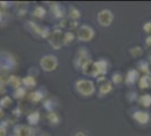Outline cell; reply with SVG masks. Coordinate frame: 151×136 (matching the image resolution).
<instances>
[{
  "instance_id": "obj_1",
  "label": "cell",
  "mask_w": 151,
  "mask_h": 136,
  "mask_svg": "<svg viewBox=\"0 0 151 136\" xmlns=\"http://www.w3.org/2000/svg\"><path fill=\"white\" fill-rule=\"evenodd\" d=\"M75 86H76V91L79 94H81L82 97H90V95L94 94L95 91H96L94 82L90 81V79H85V78L76 81Z\"/></svg>"
},
{
  "instance_id": "obj_2",
  "label": "cell",
  "mask_w": 151,
  "mask_h": 136,
  "mask_svg": "<svg viewBox=\"0 0 151 136\" xmlns=\"http://www.w3.org/2000/svg\"><path fill=\"white\" fill-rule=\"evenodd\" d=\"M59 60L53 55H45L40 60V66L44 71H53L57 69Z\"/></svg>"
},
{
  "instance_id": "obj_3",
  "label": "cell",
  "mask_w": 151,
  "mask_h": 136,
  "mask_svg": "<svg viewBox=\"0 0 151 136\" xmlns=\"http://www.w3.org/2000/svg\"><path fill=\"white\" fill-rule=\"evenodd\" d=\"M95 31L91 26L88 25H81L78 28V33H77V38L81 42H89L94 39Z\"/></svg>"
},
{
  "instance_id": "obj_4",
  "label": "cell",
  "mask_w": 151,
  "mask_h": 136,
  "mask_svg": "<svg viewBox=\"0 0 151 136\" xmlns=\"http://www.w3.org/2000/svg\"><path fill=\"white\" fill-rule=\"evenodd\" d=\"M113 20L114 15L109 9H103L97 14V20H98V24L101 26H104V27L109 26L113 23Z\"/></svg>"
},
{
  "instance_id": "obj_5",
  "label": "cell",
  "mask_w": 151,
  "mask_h": 136,
  "mask_svg": "<svg viewBox=\"0 0 151 136\" xmlns=\"http://www.w3.org/2000/svg\"><path fill=\"white\" fill-rule=\"evenodd\" d=\"M81 69L83 75L89 76V77H95V76L98 75L96 64H95V61H93V60H88V61L83 63V65L81 66Z\"/></svg>"
},
{
  "instance_id": "obj_6",
  "label": "cell",
  "mask_w": 151,
  "mask_h": 136,
  "mask_svg": "<svg viewBox=\"0 0 151 136\" xmlns=\"http://www.w3.org/2000/svg\"><path fill=\"white\" fill-rule=\"evenodd\" d=\"M50 44L52 45V48H54L55 50L60 49L63 44V34L61 31H55L51 35L50 39Z\"/></svg>"
},
{
  "instance_id": "obj_7",
  "label": "cell",
  "mask_w": 151,
  "mask_h": 136,
  "mask_svg": "<svg viewBox=\"0 0 151 136\" xmlns=\"http://www.w3.org/2000/svg\"><path fill=\"white\" fill-rule=\"evenodd\" d=\"M133 118L141 125H145L150 120V115L147 111H135L133 113Z\"/></svg>"
},
{
  "instance_id": "obj_8",
  "label": "cell",
  "mask_w": 151,
  "mask_h": 136,
  "mask_svg": "<svg viewBox=\"0 0 151 136\" xmlns=\"http://www.w3.org/2000/svg\"><path fill=\"white\" fill-rule=\"evenodd\" d=\"M32 130L29 127H27L25 125H18L15 128V134L16 136H31Z\"/></svg>"
},
{
  "instance_id": "obj_9",
  "label": "cell",
  "mask_w": 151,
  "mask_h": 136,
  "mask_svg": "<svg viewBox=\"0 0 151 136\" xmlns=\"http://www.w3.org/2000/svg\"><path fill=\"white\" fill-rule=\"evenodd\" d=\"M96 67H97V71H98V75H104L107 73V63L106 60H98V61H95Z\"/></svg>"
},
{
  "instance_id": "obj_10",
  "label": "cell",
  "mask_w": 151,
  "mask_h": 136,
  "mask_svg": "<svg viewBox=\"0 0 151 136\" xmlns=\"http://www.w3.org/2000/svg\"><path fill=\"white\" fill-rule=\"evenodd\" d=\"M138 77H139L138 71H135V69L130 71L129 73H127V76H126V78H125L126 84H133V83L137 81V78Z\"/></svg>"
},
{
  "instance_id": "obj_11",
  "label": "cell",
  "mask_w": 151,
  "mask_h": 136,
  "mask_svg": "<svg viewBox=\"0 0 151 136\" xmlns=\"http://www.w3.org/2000/svg\"><path fill=\"white\" fill-rule=\"evenodd\" d=\"M112 83L111 82H108V81H105L103 84L99 86V92H101V94H107V93H109L111 91H112Z\"/></svg>"
},
{
  "instance_id": "obj_12",
  "label": "cell",
  "mask_w": 151,
  "mask_h": 136,
  "mask_svg": "<svg viewBox=\"0 0 151 136\" xmlns=\"http://www.w3.org/2000/svg\"><path fill=\"white\" fill-rule=\"evenodd\" d=\"M140 103L142 104L143 107L145 108H148V107H150L151 104V95L150 94H143V95H141L140 97Z\"/></svg>"
},
{
  "instance_id": "obj_13",
  "label": "cell",
  "mask_w": 151,
  "mask_h": 136,
  "mask_svg": "<svg viewBox=\"0 0 151 136\" xmlns=\"http://www.w3.org/2000/svg\"><path fill=\"white\" fill-rule=\"evenodd\" d=\"M151 85V79L149 76H142L140 78V89H147Z\"/></svg>"
},
{
  "instance_id": "obj_14",
  "label": "cell",
  "mask_w": 151,
  "mask_h": 136,
  "mask_svg": "<svg viewBox=\"0 0 151 136\" xmlns=\"http://www.w3.org/2000/svg\"><path fill=\"white\" fill-rule=\"evenodd\" d=\"M73 39H75V35L71 32L65 33V34L63 35V44H71Z\"/></svg>"
},
{
  "instance_id": "obj_15",
  "label": "cell",
  "mask_w": 151,
  "mask_h": 136,
  "mask_svg": "<svg viewBox=\"0 0 151 136\" xmlns=\"http://www.w3.org/2000/svg\"><path fill=\"white\" fill-rule=\"evenodd\" d=\"M34 15L38 17V18H42V17H44L45 16V9L43 7L41 6H37L35 9H34Z\"/></svg>"
},
{
  "instance_id": "obj_16",
  "label": "cell",
  "mask_w": 151,
  "mask_h": 136,
  "mask_svg": "<svg viewBox=\"0 0 151 136\" xmlns=\"http://www.w3.org/2000/svg\"><path fill=\"white\" fill-rule=\"evenodd\" d=\"M38 119H40V115L38 112H33L28 116V121L31 124H37Z\"/></svg>"
},
{
  "instance_id": "obj_17",
  "label": "cell",
  "mask_w": 151,
  "mask_h": 136,
  "mask_svg": "<svg viewBox=\"0 0 151 136\" xmlns=\"http://www.w3.org/2000/svg\"><path fill=\"white\" fill-rule=\"evenodd\" d=\"M23 82H24V84H26L28 87H32V86H34L35 85V79L34 77H32V76H27L23 79Z\"/></svg>"
},
{
  "instance_id": "obj_18",
  "label": "cell",
  "mask_w": 151,
  "mask_h": 136,
  "mask_svg": "<svg viewBox=\"0 0 151 136\" xmlns=\"http://www.w3.org/2000/svg\"><path fill=\"white\" fill-rule=\"evenodd\" d=\"M142 52H143V50H142L140 47H134V48L131 49V55H132L133 57H139V56H141Z\"/></svg>"
},
{
  "instance_id": "obj_19",
  "label": "cell",
  "mask_w": 151,
  "mask_h": 136,
  "mask_svg": "<svg viewBox=\"0 0 151 136\" xmlns=\"http://www.w3.org/2000/svg\"><path fill=\"white\" fill-rule=\"evenodd\" d=\"M113 82L115 83V84H120L121 82L123 81V78H122V76H121V74H119V73H116V74H114L113 75Z\"/></svg>"
},
{
  "instance_id": "obj_20",
  "label": "cell",
  "mask_w": 151,
  "mask_h": 136,
  "mask_svg": "<svg viewBox=\"0 0 151 136\" xmlns=\"http://www.w3.org/2000/svg\"><path fill=\"white\" fill-rule=\"evenodd\" d=\"M70 17L71 18H79L80 17V12L75 9V8H72L71 9V13H70Z\"/></svg>"
},
{
  "instance_id": "obj_21",
  "label": "cell",
  "mask_w": 151,
  "mask_h": 136,
  "mask_svg": "<svg viewBox=\"0 0 151 136\" xmlns=\"http://www.w3.org/2000/svg\"><path fill=\"white\" fill-rule=\"evenodd\" d=\"M143 30L147 33H151V22H147L145 25H143Z\"/></svg>"
},
{
  "instance_id": "obj_22",
  "label": "cell",
  "mask_w": 151,
  "mask_h": 136,
  "mask_svg": "<svg viewBox=\"0 0 151 136\" xmlns=\"http://www.w3.org/2000/svg\"><path fill=\"white\" fill-rule=\"evenodd\" d=\"M139 66H140V67H143V68H142V71H149V69H148L149 64H148V63H145V61H140V63H139Z\"/></svg>"
},
{
  "instance_id": "obj_23",
  "label": "cell",
  "mask_w": 151,
  "mask_h": 136,
  "mask_svg": "<svg viewBox=\"0 0 151 136\" xmlns=\"http://www.w3.org/2000/svg\"><path fill=\"white\" fill-rule=\"evenodd\" d=\"M145 44L149 45V47L151 45V35H149V36L145 39Z\"/></svg>"
},
{
  "instance_id": "obj_24",
  "label": "cell",
  "mask_w": 151,
  "mask_h": 136,
  "mask_svg": "<svg viewBox=\"0 0 151 136\" xmlns=\"http://www.w3.org/2000/svg\"><path fill=\"white\" fill-rule=\"evenodd\" d=\"M75 136H88L86 133H83V132H78V133H76Z\"/></svg>"
},
{
  "instance_id": "obj_25",
  "label": "cell",
  "mask_w": 151,
  "mask_h": 136,
  "mask_svg": "<svg viewBox=\"0 0 151 136\" xmlns=\"http://www.w3.org/2000/svg\"><path fill=\"white\" fill-rule=\"evenodd\" d=\"M148 59H149V63L151 64V52L149 53V55H148Z\"/></svg>"
},
{
  "instance_id": "obj_26",
  "label": "cell",
  "mask_w": 151,
  "mask_h": 136,
  "mask_svg": "<svg viewBox=\"0 0 151 136\" xmlns=\"http://www.w3.org/2000/svg\"><path fill=\"white\" fill-rule=\"evenodd\" d=\"M41 136H50V135H49V134H42Z\"/></svg>"
}]
</instances>
